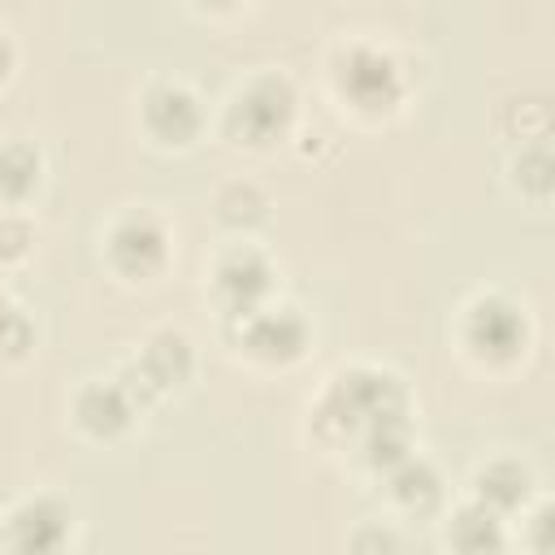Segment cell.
I'll list each match as a JSON object with an SVG mask.
<instances>
[{
    "mask_svg": "<svg viewBox=\"0 0 555 555\" xmlns=\"http://www.w3.org/2000/svg\"><path fill=\"white\" fill-rule=\"evenodd\" d=\"M139 369L152 377L156 390H169V386L186 382V373H191V347H186V338L182 334H156L143 347Z\"/></svg>",
    "mask_w": 555,
    "mask_h": 555,
    "instance_id": "8fae6325",
    "label": "cell"
},
{
    "mask_svg": "<svg viewBox=\"0 0 555 555\" xmlns=\"http://www.w3.org/2000/svg\"><path fill=\"white\" fill-rule=\"evenodd\" d=\"M199 4H204V9H230L234 0H199Z\"/></svg>",
    "mask_w": 555,
    "mask_h": 555,
    "instance_id": "7402d4cb",
    "label": "cell"
},
{
    "mask_svg": "<svg viewBox=\"0 0 555 555\" xmlns=\"http://www.w3.org/2000/svg\"><path fill=\"white\" fill-rule=\"evenodd\" d=\"M143 121H147V130H152L160 143L182 147V143H191L195 130H199V104H195L182 87H156V91L147 95Z\"/></svg>",
    "mask_w": 555,
    "mask_h": 555,
    "instance_id": "ba28073f",
    "label": "cell"
},
{
    "mask_svg": "<svg viewBox=\"0 0 555 555\" xmlns=\"http://www.w3.org/2000/svg\"><path fill=\"white\" fill-rule=\"evenodd\" d=\"M395 416H403L399 382L390 373L351 369L321 399L317 429H321V438H351V434H364L369 425H382V421H395Z\"/></svg>",
    "mask_w": 555,
    "mask_h": 555,
    "instance_id": "6da1fadb",
    "label": "cell"
},
{
    "mask_svg": "<svg viewBox=\"0 0 555 555\" xmlns=\"http://www.w3.org/2000/svg\"><path fill=\"white\" fill-rule=\"evenodd\" d=\"M9 65H13V48H9L4 39H0V78L9 74Z\"/></svg>",
    "mask_w": 555,
    "mask_h": 555,
    "instance_id": "44dd1931",
    "label": "cell"
},
{
    "mask_svg": "<svg viewBox=\"0 0 555 555\" xmlns=\"http://www.w3.org/2000/svg\"><path fill=\"white\" fill-rule=\"evenodd\" d=\"M464 334H468V347H473L481 360L507 364V360H516L520 347H525V317H520L507 299H481V304H473Z\"/></svg>",
    "mask_w": 555,
    "mask_h": 555,
    "instance_id": "277c9868",
    "label": "cell"
},
{
    "mask_svg": "<svg viewBox=\"0 0 555 555\" xmlns=\"http://www.w3.org/2000/svg\"><path fill=\"white\" fill-rule=\"evenodd\" d=\"M269 264L260 251L243 247V251H230L221 264H217V295L225 299L230 312H251L256 299L269 291Z\"/></svg>",
    "mask_w": 555,
    "mask_h": 555,
    "instance_id": "52a82bcc",
    "label": "cell"
},
{
    "mask_svg": "<svg viewBox=\"0 0 555 555\" xmlns=\"http://www.w3.org/2000/svg\"><path fill=\"white\" fill-rule=\"evenodd\" d=\"M108 256L126 278H152L165 264V230L152 217H126L108 238Z\"/></svg>",
    "mask_w": 555,
    "mask_h": 555,
    "instance_id": "8992f818",
    "label": "cell"
},
{
    "mask_svg": "<svg viewBox=\"0 0 555 555\" xmlns=\"http://www.w3.org/2000/svg\"><path fill=\"white\" fill-rule=\"evenodd\" d=\"M35 182H39V156L22 143L0 147V199L17 204L35 191Z\"/></svg>",
    "mask_w": 555,
    "mask_h": 555,
    "instance_id": "5bb4252c",
    "label": "cell"
},
{
    "mask_svg": "<svg viewBox=\"0 0 555 555\" xmlns=\"http://www.w3.org/2000/svg\"><path fill=\"white\" fill-rule=\"evenodd\" d=\"M247 325H243V343L251 356L269 360V364H286L304 351L308 343V325L291 312V308H278V312H243Z\"/></svg>",
    "mask_w": 555,
    "mask_h": 555,
    "instance_id": "5b68a950",
    "label": "cell"
},
{
    "mask_svg": "<svg viewBox=\"0 0 555 555\" xmlns=\"http://www.w3.org/2000/svg\"><path fill=\"white\" fill-rule=\"evenodd\" d=\"M65 529H69L65 507L52 503V499H35V503H26V507L13 512L9 542L17 551H56L65 542Z\"/></svg>",
    "mask_w": 555,
    "mask_h": 555,
    "instance_id": "9c48e42d",
    "label": "cell"
},
{
    "mask_svg": "<svg viewBox=\"0 0 555 555\" xmlns=\"http://www.w3.org/2000/svg\"><path fill=\"white\" fill-rule=\"evenodd\" d=\"M451 542L460 551H499L503 546V533H499V520L494 512L481 503V507H464L451 525Z\"/></svg>",
    "mask_w": 555,
    "mask_h": 555,
    "instance_id": "2e32d148",
    "label": "cell"
},
{
    "mask_svg": "<svg viewBox=\"0 0 555 555\" xmlns=\"http://www.w3.org/2000/svg\"><path fill=\"white\" fill-rule=\"evenodd\" d=\"M217 217L225 225H256L264 217V195L256 186H247V182H234V186H225L217 195Z\"/></svg>",
    "mask_w": 555,
    "mask_h": 555,
    "instance_id": "e0dca14e",
    "label": "cell"
},
{
    "mask_svg": "<svg viewBox=\"0 0 555 555\" xmlns=\"http://www.w3.org/2000/svg\"><path fill=\"white\" fill-rule=\"evenodd\" d=\"M30 347V325H26V317L9 304V299H0V356H22Z\"/></svg>",
    "mask_w": 555,
    "mask_h": 555,
    "instance_id": "d6986e66",
    "label": "cell"
},
{
    "mask_svg": "<svg viewBox=\"0 0 555 555\" xmlns=\"http://www.w3.org/2000/svg\"><path fill=\"white\" fill-rule=\"evenodd\" d=\"M516 182L525 186V191H533V195H546L551 191V152L538 143V147H529V152H520V160H516Z\"/></svg>",
    "mask_w": 555,
    "mask_h": 555,
    "instance_id": "ac0fdd59",
    "label": "cell"
},
{
    "mask_svg": "<svg viewBox=\"0 0 555 555\" xmlns=\"http://www.w3.org/2000/svg\"><path fill=\"white\" fill-rule=\"evenodd\" d=\"M295 117V91L286 78H256L225 113V130L238 139V143H273L278 134H286Z\"/></svg>",
    "mask_w": 555,
    "mask_h": 555,
    "instance_id": "7a4b0ae2",
    "label": "cell"
},
{
    "mask_svg": "<svg viewBox=\"0 0 555 555\" xmlns=\"http://www.w3.org/2000/svg\"><path fill=\"white\" fill-rule=\"evenodd\" d=\"M338 87H343V95H351V104H360L369 113L390 108L399 100V91H403L395 61L373 52V48H351L338 61Z\"/></svg>",
    "mask_w": 555,
    "mask_h": 555,
    "instance_id": "3957f363",
    "label": "cell"
},
{
    "mask_svg": "<svg viewBox=\"0 0 555 555\" xmlns=\"http://www.w3.org/2000/svg\"><path fill=\"white\" fill-rule=\"evenodd\" d=\"M477 494H481V503L490 512H512V507H520L529 499V473L520 464H512V460H499V464L477 473Z\"/></svg>",
    "mask_w": 555,
    "mask_h": 555,
    "instance_id": "7c38bea8",
    "label": "cell"
},
{
    "mask_svg": "<svg viewBox=\"0 0 555 555\" xmlns=\"http://www.w3.org/2000/svg\"><path fill=\"white\" fill-rule=\"evenodd\" d=\"M130 416H134V403H130V395L121 386L95 382V386H87L78 395V425L87 434H95V438H117L130 425Z\"/></svg>",
    "mask_w": 555,
    "mask_h": 555,
    "instance_id": "30bf717a",
    "label": "cell"
},
{
    "mask_svg": "<svg viewBox=\"0 0 555 555\" xmlns=\"http://www.w3.org/2000/svg\"><path fill=\"white\" fill-rule=\"evenodd\" d=\"M26 243H30V225H26V221H17V217H4V221H0V260L22 256V251H26Z\"/></svg>",
    "mask_w": 555,
    "mask_h": 555,
    "instance_id": "ffe728a7",
    "label": "cell"
},
{
    "mask_svg": "<svg viewBox=\"0 0 555 555\" xmlns=\"http://www.w3.org/2000/svg\"><path fill=\"white\" fill-rule=\"evenodd\" d=\"M390 494L408 507V512H429L434 503H438V473L429 468V464H421V460H399L395 468H390Z\"/></svg>",
    "mask_w": 555,
    "mask_h": 555,
    "instance_id": "4fadbf2b",
    "label": "cell"
},
{
    "mask_svg": "<svg viewBox=\"0 0 555 555\" xmlns=\"http://www.w3.org/2000/svg\"><path fill=\"white\" fill-rule=\"evenodd\" d=\"M364 460L377 473H390L399 460H408V425H403V416L364 429Z\"/></svg>",
    "mask_w": 555,
    "mask_h": 555,
    "instance_id": "9a60e30c",
    "label": "cell"
}]
</instances>
